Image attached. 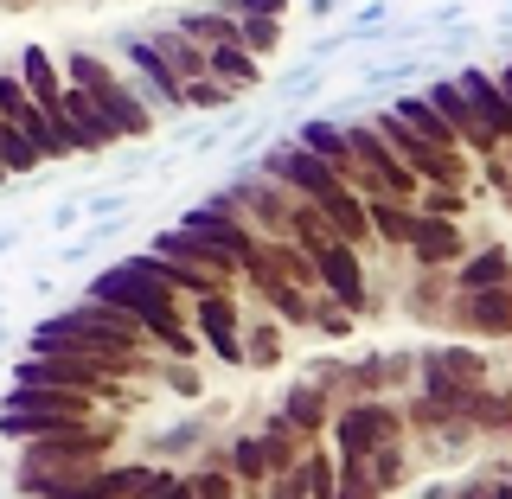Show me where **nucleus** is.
I'll list each match as a JSON object with an SVG mask.
<instances>
[{"instance_id":"1","label":"nucleus","mask_w":512,"mask_h":499,"mask_svg":"<svg viewBox=\"0 0 512 499\" xmlns=\"http://www.w3.org/2000/svg\"><path fill=\"white\" fill-rule=\"evenodd\" d=\"M84 295H90V301H109V308H122V314H135L141 327H148V340H154V346L180 352V359L192 352V333L180 327L186 295H180V288H167V282L154 276V256H148V250L116 256L109 269H96Z\"/></svg>"},{"instance_id":"2","label":"nucleus","mask_w":512,"mask_h":499,"mask_svg":"<svg viewBox=\"0 0 512 499\" xmlns=\"http://www.w3.org/2000/svg\"><path fill=\"white\" fill-rule=\"evenodd\" d=\"M404 436V410L384 404V397H359V404H340L333 416V442H340V455L352 461H372L384 442Z\"/></svg>"},{"instance_id":"3","label":"nucleus","mask_w":512,"mask_h":499,"mask_svg":"<svg viewBox=\"0 0 512 499\" xmlns=\"http://www.w3.org/2000/svg\"><path fill=\"white\" fill-rule=\"evenodd\" d=\"M116 58L128 64L135 90L148 96L154 109H167V116H173V109H186V77H180L167 58L154 52V39H148V32H122V39H116Z\"/></svg>"},{"instance_id":"4","label":"nucleus","mask_w":512,"mask_h":499,"mask_svg":"<svg viewBox=\"0 0 512 499\" xmlns=\"http://www.w3.org/2000/svg\"><path fill=\"white\" fill-rule=\"evenodd\" d=\"M192 327H199V340L212 346L224 365H244V308H237L231 288H224V295L192 301Z\"/></svg>"},{"instance_id":"5","label":"nucleus","mask_w":512,"mask_h":499,"mask_svg":"<svg viewBox=\"0 0 512 499\" xmlns=\"http://www.w3.org/2000/svg\"><path fill=\"white\" fill-rule=\"evenodd\" d=\"M64 128H71V148L77 154H109V148H122V128L109 122V109L96 103V90L84 84H71V96H64Z\"/></svg>"},{"instance_id":"6","label":"nucleus","mask_w":512,"mask_h":499,"mask_svg":"<svg viewBox=\"0 0 512 499\" xmlns=\"http://www.w3.org/2000/svg\"><path fill=\"white\" fill-rule=\"evenodd\" d=\"M416 269H461L468 263V237H461V218H423L416 212V237H410Z\"/></svg>"},{"instance_id":"7","label":"nucleus","mask_w":512,"mask_h":499,"mask_svg":"<svg viewBox=\"0 0 512 499\" xmlns=\"http://www.w3.org/2000/svg\"><path fill=\"white\" fill-rule=\"evenodd\" d=\"M314 263H320V288H327L333 301H346V308L359 314V301H365V256H359V244L333 237V244H320V250H314Z\"/></svg>"},{"instance_id":"8","label":"nucleus","mask_w":512,"mask_h":499,"mask_svg":"<svg viewBox=\"0 0 512 499\" xmlns=\"http://www.w3.org/2000/svg\"><path fill=\"white\" fill-rule=\"evenodd\" d=\"M455 327L461 333H480V340H506V333H512V282L461 295L455 301Z\"/></svg>"},{"instance_id":"9","label":"nucleus","mask_w":512,"mask_h":499,"mask_svg":"<svg viewBox=\"0 0 512 499\" xmlns=\"http://www.w3.org/2000/svg\"><path fill=\"white\" fill-rule=\"evenodd\" d=\"M461 84H468V96H474V109H480V122L493 128L500 141H512V90L500 84V71H480V64H461Z\"/></svg>"},{"instance_id":"10","label":"nucleus","mask_w":512,"mask_h":499,"mask_svg":"<svg viewBox=\"0 0 512 499\" xmlns=\"http://www.w3.org/2000/svg\"><path fill=\"white\" fill-rule=\"evenodd\" d=\"M96 103L109 109V122H116L122 135H148V128H154V109H148V96H141L135 84H122L116 71H109L103 84H96Z\"/></svg>"},{"instance_id":"11","label":"nucleus","mask_w":512,"mask_h":499,"mask_svg":"<svg viewBox=\"0 0 512 499\" xmlns=\"http://www.w3.org/2000/svg\"><path fill=\"white\" fill-rule=\"evenodd\" d=\"M13 71L26 77V90H32V103H45V109H64V96H71V77L58 71V58L45 52V45H26L20 64Z\"/></svg>"},{"instance_id":"12","label":"nucleus","mask_w":512,"mask_h":499,"mask_svg":"<svg viewBox=\"0 0 512 499\" xmlns=\"http://www.w3.org/2000/svg\"><path fill=\"white\" fill-rule=\"evenodd\" d=\"M295 141H301V148H314L320 160H333L340 173L359 167V154H352V128H346V122H333V116H308V122H295Z\"/></svg>"},{"instance_id":"13","label":"nucleus","mask_w":512,"mask_h":499,"mask_svg":"<svg viewBox=\"0 0 512 499\" xmlns=\"http://www.w3.org/2000/svg\"><path fill=\"white\" fill-rule=\"evenodd\" d=\"M282 410H288V423H301L308 436H320V429H333V416H340V404L327 397V384H314V378H295L282 391Z\"/></svg>"},{"instance_id":"14","label":"nucleus","mask_w":512,"mask_h":499,"mask_svg":"<svg viewBox=\"0 0 512 499\" xmlns=\"http://www.w3.org/2000/svg\"><path fill=\"white\" fill-rule=\"evenodd\" d=\"M512 282V250L506 244H480L468 263L455 269V295H474V288H506Z\"/></svg>"},{"instance_id":"15","label":"nucleus","mask_w":512,"mask_h":499,"mask_svg":"<svg viewBox=\"0 0 512 499\" xmlns=\"http://www.w3.org/2000/svg\"><path fill=\"white\" fill-rule=\"evenodd\" d=\"M148 39H154V52H160V58H167V64H173V71H180V77H186V84H192V77H212V52H205V45H199V39H186V32H180V26H154V32H148Z\"/></svg>"},{"instance_id":"16","label":"nucleus","mask_w":512,"mask_h":499,"mask_svg":"<svg viewBox=\"0 0 512 499\" xmlns=\"http://www.w3.org/2000/svg\"><path fill=\"white\" fill-rule=\"evenodd\" d=\"M391 109H397V116H404V122H410L423 141H429V148H461V135L448 128V116H442L436 103H429V96H397Z\"/></svg>"},{"instance_id":"17","label":"nucleus","mask_w":512,"mask_h":499,"mask_svg":"<svg viewBox=\"0 0 512 499\" xmlns=\"http://www.w3.org/2000/svg\"><path fill=\"white\" fill-rule=\"evenodd\" d=\"M212 77L218 84H231L237 96L263 84V58L250 52V45H212Z\"/></svg>"},{"instance_id":"18","label":"nucleus","mask_w":512,"mask_h":499,"mask_svg":"<svg viewBox=\"0 0 512 499\" xmlns=\"http://www.w3.org/2000/svg\"><path fill=\"white\" fill-rule=\"evenodd\" d=\"M224 461H231V474H237V480H250V487L276 480V455H269V442H263V436H231Z\"/></svg>"},{"instance_id":"19","label":"nucleus","mask_w":512,"mask_h":499,"mask_svg":"<svg viewBox=\"0 0 512 499\" xmlns=\"http://www.w3.org/2000/svg\"><path fill=\"white\" fill-rule=\"evenodd\" d=\"M365 205H372L378 244H397V250H410V237H416V205H404V199H365Z\"/></svg>"},{"instance_id":"20","label":"nucleus","mask_w":512,"mask_h":499,"mask_svg":"<svg viewBox=\"0 0 512 499\" xmlns=\"http://www.w3.org/2000/svg\"><path fill=\"white\" fill-rule=\"evenodd\" d=\"M0 148H7V173H13V180H26V173H45V167H52V160L32 148V135H26L20 122H0Z\"/></svg>"},{"instance_id":"21","label":"nucleus","mask_w":512,"mask_h":499,"mask_svg":"<svg viewBox=\"0 0 512 499\" xmlns=\"http://www.w3.org/2000/svg\"><path fill=\"white\" fill-rule=\"evenodd\" d=\"M423 365H436V372L461 378V384H487V359H480V352H468V346H429Z\"/></svg>"},{"instance_id":"22","label":"nucleus","mask_w":512,"mask_h":499,"mask_svg":"<svg viewBox=\"0 0 512 499\" xmlns=\"http://www.w3.org/2000/svg\"><path fill=\"white\" fill-rule=\"evenodd\" d=\"M186 109H199V116H231L237 90L218 84V77H192V84H186Z\"/></svg>"},{"instance_id":"23","label":"nucleus","mask_w":512,"mask_h":499,"mask_svg":"<svg viewBox=\"0 0 512 499\" xmlns=\"http://www.w3.org/2000/svg\"><path fill=\"white\" fill-rule=\"evenodd\" d=\"M410 77H423V52H397V58H384V64H372V71H365V90H404Z\"/></svg>"},{"instance_id":"24","label":"nucleus","mask_w":512,"mask_h":499,"mask_svg":"<svg viewBox=\"0 0 512 499\" xmlns=\"http://www.w3.org/2000/svg\"><path fill=\"white\" fill-rule=\"evenodd\" d=\"M244 359L256 365V372H269V365H282V333L269 327V320H256V327H244Z\"/></svg>"},{"instance_id":"25","label":"nucleus","mask_w":512,"mask_h":499,"mask_svg":"<svg viewBox=\"0 0 512 499\" xmlns=\"http://www.w3.org/2000/svg\"><path fill=\"white\" fill-rule=\"evenodd\" d=\"M128 499H199V487H192V474H167V468H154Z\"/></svg>"},{"instance_id":"26","label":"nucleus","mask_w":512,"mask_h":499,"mask_svg":"<svg viewBox=\"0 0 512 499\" xmlns=\"http://www.w3.org/2000/svg\"><path fill=\"white\" fill-rule=\"evenodd\" d=\"M340 499H384V487L372 480V461L340 455Z\"/></svg>"},{"instance_id":"27","label":"nucleus","mask_w":512,"mask_h":499,"mask_svg":"<svg viewBox=\"0 0 512 499\" xmlns=\"http://www.w3.org/2000/svg\"><path fill=\"white\" fill-rule=\"evenodd\" d=\"M416 212H423V218H461V212H468V192H461V186H423Z\"/></svg>"},{"instance_id":"28","label":"nucleus","mask_w":512,"mask_h":499,"mask_svg":"<svg viewBox=\"0 0 512 499\" xmlns=\"http://www.w3.org/2000/svg\"><path fill=\"white\" fill-rule=\"evenodd\" d=\"M180 448H205V423H199V416H186V423H173L167 436H154L148 455H180Z\"/></svg>"},{"instance_id":"29","label":"nucleus","mask_w":512,"mask_h":499,"mask_svg":"<svg viewBox=\"0 0 512 499\" xmlns=\"http://www.w3.org/2000/svg\"><path fill=\"white\" fill-rule=\"evenodd\" d=\"M301 480H308V499H340V468H333L327 455L301 461Z\"/></svg>"},{"instance_id":"30","label":"nucleus","mask_w":512,"mask_h":499,"mask_svg":"<svg viewBox=\"0 0 512 499\" xmlns=\"http://www.w3.org/2000/svg\"><path fill=\"white\" fill-rule=\"evenodd\" d=\"M84 205H90V224H109V218H128V205H135V199H128V186H103V192H84Z\"/></svg>"},{"instance_id":"31","label":"nucleus","mask_w":512,"mask_h":499,"mask_svg":"<svg viewBox=\"0 0 512 499\" xmlns=\"http://www.w3.org/2000/svg\"><path fill=\"white\" fill-rule=\"evenodd\" d=\"M372 480H378L384 493H391V487H404V480H410V461H404V448H397V442H384L378 455H372Z\"/></svg>"},{"instance_id":"32","label":"nucleus","mask_w":512,"mask_h":499,"mask_svg":"<svg viewBox=\"0 0 512 499\" xmlns=\"http://www.w3.org/2000/svg\"><path fill=\"white\" fill-rule=\"evenodd\" d=\"M244 45L256 58H269L282 45V13H256V20H244Z\"/></svg>"},{"instance_id":"33","label":"nucleus","mask_w":512,"mask_h":499,"mask_svg":"<svg viewBox=\"0 0 512 499\" xmlns=\"http://www.w3.org/2000/svg\"><path fill=\"white\" fill-rule=\"evenodd\" d=\"M26 109H32L26 77H20V71H0V122H20Z\"/></svg>"},{"instance_id":"34","label":"nucleus","mask_w":512,"mask_h":499,"mask_svg":"<svg viewBox=\"0 0 512 499\" xmlns=\"http://www.w3.org/2000/svg\"><path fill=\"white\" fill-rule=\"evenodd\" d=\"M468 416H474L480 429H500V423H512V391H506V397H500V391H480Z\"/></svg>"},{"instance_id":"35","label":"nucleus","mask_w":512,"mask_h":499,"mask_svg":"<svg viewBox=\"0 0 512 499\" xmlns=\"http://www.w3.org/2000/svg\"><path fill=\"white\" fill-rule=\"evenodd\" d=\"M84 218H90V205H84V192H77V199L52 205V218H45V224H52V231H77V224H84Z\"/></svg>"},{"instance_id":"36","label":"nucleus","mask_w":512,"mask_h":499,"mask_svg":"<svg viewBox=\"0 0 512 499\" xmlns=\"http://www.w3.org/2000/svg\"><path fill=\"white\" fill-rule=\"evenodd\" d=\"M212 7L237 13V20H256V13H288V0H212Z\"/></svg>"},{"instance_id":"37","label":"nucleus","mask_w":512,"mask_h":499,"mask_svg":"<svg viewBox=\"0 0 512 499\" xmlns=\"http://www.w3.org/2000/svg\"><path fill=\"white\" fill-rule=\"evenodd\" d=\"M480 167H487V180H493V192H500V199L512 205V167H506L500 154H487V160H480Z\"/></svg>"},{"instance_id":"38","label":"nucleus","mask_w":512,"mask_h":499,"mask_svg":"<svg viewBox=\"0 0 512 499\" xmlns=\"http://www.w3.org/2000/svg\"><path fill=\"white\" fill-rule=\"evenodd\" d=\"M269 499H308V480H301V468H295V474H276V480H269Z\"/></svg>"},{"instance_id":"39","label":"nucleus","mask_w":512,"mask_h":499,"mask_svg":"<svg viewBox=\"0 0 512 499\" xmlns=\"http://www.w3.org/2000/svg\"><path fill=\"white\" fill-rule=\"evenodd\" d=\"M167 384H173L180 397H199V372H186V365H173V372H167Z\"/></svg>"},{"instance_id":"40","label":"nucleus","mask_w":512,"mask_h":499,"mask_svg":"<svg viewBox=\"0 0 512 499\" xmlns=\"http://www.w3.org/2000/svg\"><path fill=\"white\" fill-rule=\"evenodd\" d=\"M487 499H512V461L500 468V480H493V493H487Z\"/></svg>"},{"instance_id":"41","label":"nucleus","mask_w":512,"mask_h":499,"mask_svg":"<svg viewBox=\"0 0 512 499\" xmlns=\"http://www.w3.org/2000/svg\"><path fill=\"white\" fill-rule=\"evenodd\" d=\"M333 7H340V0H308V13H314V20H327Z\"/></svg>"}]
</instances>
